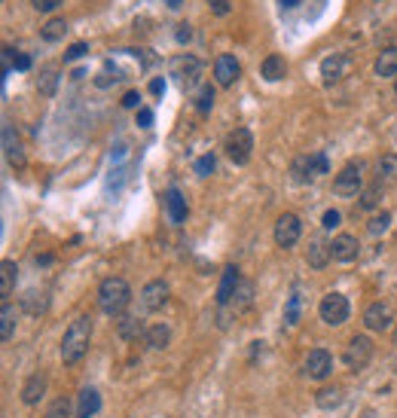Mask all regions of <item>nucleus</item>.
<instances>
[{"label": "nucleus", "mask_w": 397, "mask_h": 418, "mask_svg": "<svg viewBox=\"0 0 397 418\" xmlns=\"http://www.w3.org/2000/svg\"><path fill=\"white\" fill-rule=\"evenodd\" d=\"M89 342H92V317L89 315H80L71 321V327L65 330V339H61V360L67 367L80 363L89 351Z\"/></svg>", "instance_id": "1"}, {"label": "nucleus", "mask_w": 397, "mask_h": 418, "mask_svg": "<svg viewBox=\"0 0 397 418\" xmlns=\"http://www.w3.org/2000/svg\"><path fill=\"white\" fill-rule=\"evenodd\" d=\"M128 299H132V287H128L122 278H104L101 287H98V306H101V312L110 315V317L126 312Z\"/></svg>", "instance_id": "2"}, {"label": "nucleus", "mask_w": 397, "mask_h": 418, "mask_svg": "<svg viewBox=\"0 0 397 418\" xmlns=\"http://www.w3.org/2000/svg\"><path fill=\"white\" fill-rule=\"evenodd\" d=\"M226 156L235 162V165H248L251 159V150H254V135L248 128H233L226 135V144H223Z\"/></svg>", "instance_id": "3"}, {"label": "nucleus", "mask_w": 397, "mask_h": 418, "mask_svg": "<svg viewBox=\"0 0 397 418\" xmlns=\"http://www.w3.org/2000/svg\"><path fill=\"white\" fill-rule=\"evenodd\" d=\"M198 74H202V61L189 52H180V56L171 58V76L180 83L183 89H193L198 83Z\"/></svg>", "instance_id": "4"}, {"label": "nucleus", "mask_w": 397, "mask_h": 418, "mask_svg": "<svg viewBox=\"0 0 397 418\" xmlns=\"http://www.w3.org/2000/svg\"><path fill=\"white\" fill-rule=\"evenodd\" d=\"M318 312H321V321L324 324H330V327H339V324H346L348 321V299L342 296V293H327L324 299H321V306H318Z\"/></svg>", "instance_id": "5"}, {"label": "nucleus", "mask_w": 397, "mask_h": 418, "mask_svg": "<svg viewBox=\"0 0 397 418\" xmlns=\"http://www.w3.org/2000/svg\"><path fill=\"white\" fill-rule=\"evenodd\" d=\"M364 165L361 162H348L346 168H342L339 174H336V181H333V192L336 196H357L364 187Z\"/></svg>", "instance_id": "6"}, {"label": "nucleus", "mask_w": 397, "mask_h": 418, "mask_svg": "<svg viewBox=\"0 0 397 418\" xmlns=\"http://www.w3.org/2000/svg\"><path fill=\"white\" fill-rule=\"evenodd\" d=\"M300 235H303L300 217H296V214H281L278 223H275V244L287 251V247H294L296 242H300Z\"/></svg>", "instance_id": "7"}, {"label": "nucleus", "mask_w": 397, "mask_h": 418, "mask_svg": "<svg viewBox=\"0 0 397 418\" xmlns=\"http://www.w3.org/2000/svg\"><path fill=\"white\" fill-rule=\"evenodd\" d=\"M327 174V156L324 153H312V156H303L294 162V181L305 183V181H315V177Z\"/></svg>", "instance_id": "8"}, {"label": "nucleus", "mask_w": 397, "mask_h": 418, "mask_svg": "<svg viewBox=\"0 0 397 418\" xmlns=\"http://www.w3.org/2000/svg\"><path fill=\"white\" fill-rule=\"evenodd\" d=\"M370 358H373V342L366 336H355L351 342L346 345V367L348 369H364L366 363H370Z\"/></svg>", "instance_id": "9"}, {"label": "nucleus", "mask_w": 397, "mask_h": 418, "mask_svg": "<svg viewBox=\"0 0 397 418\" xmlns=\"http://www.w3.org/2000/svg\"><path fill=\"white\" fill-rule=\"evenodd\" d=\"M303 369H305V376H309V378H315V382H321V378L330 376V369H333V358L324 351V348H315V351H309V358H305Z\"/></svg>", "instance_id": "10"}, {"label": "nucleus", "mask_w": 397, "mask_h": 418, "mask_svg": "<svg viewBox=\"0 0 397 418\" xmlns=\"http://www.w3.org/2000/svg\"><path fill=\"white\" fill-rule=\"evenodd\" d=\"M242 76V65L235 61V56H220L214 61V80H217V86H233L235 80Z\"/></svg>", "instance_id": "11"}, {"label": "nucleus", "mask_w": 397, "mask_h": 418, "mask_svg": "<svg viewBox=\"0 0 397 418\" xmlns=\"http://www.w3.org/2000/svg\"><path fill=\"white\" fill-rule=\"evenodd\" d=\"M364 324L370 330H391V324H394V312H391V306L388 303H373L370 308L364 312Z\"/></svg>", "instance_id": "12"}, {"label": "nucleus", "mask_w": 397, "mask_h": 418, "mask_svg": "<svg viewBox=\"0 0 397 418\" xmlns=\"http://www.w3.org/2000/svg\"><path fill=\"white\" fill-rule=\"evenodd\" d=\"M168 284L162 281V278H159V281H150L147 287L141 290V306L147 308V312H159V308H162L165 303H168Z\"/></svg>", "instance_id": "13"}, {"label": "nucleus", "mask_w": 397, "mask_h": 418, "mask_svg": "<svg viewBox=\"0 0 397 418\" xmlns=\"http://www.w3.org/2000/svg\"><path fill=\"white\" fill-rule=\"evenodd\" d=\"M357 251H361V244H357L355 235H336L330 242V253L336 262H351L357 260Z\"/></svg>", "instance_id": "14"}, {"label": "nucleus", "mask_w": 397, "mask_h": 418, "mask_svg": "<svg viewBox=\"0 0 397 418\" xmlns=\"http://www.w3.org/2000/svg\"><path fill=\"white\" fill-rule=\"evenodd\" d=\"M242 284V275L235 266H226L223 269V278H220V287H217V306H229L235 296V290H239Z\"/></svg>", "instance_id": "15"}, {"label": "nucleus", "mask_w": 397, "mask_h": 418, "mask_svg": "<svg viewBox=\"0 0 397 418\" xmlns=\"http://www.w3.org/2000/svg\"><path fill=\"white\" fill-rule=\"evenodd\" d=\"M3 150H6V159H10L12 168H25V153H22L19 135H15V128L10 126V122L3 126Z\"/></svg>", "instance_id": "16"}, {"label": "nucleus", "mask_w": 397, "mask_h": 418, "mask_svg": "<svg viewBox=\"0 0 397 418\" xmlns=\"http://www.w3.org/2000/svg\"><path fill=\"white\" fill-rule=\"evenodd\" d=\"M165 208H168V217H171L174 226H180L187 220V199L180 196L178 187H168L165 190Z\"/></svg>", "instance_id": "17"}, {"label": "nucleus", "mask_w": 397, "mask_h": 418, "mask_svg": "<svg viewBox=\"0 0 397 418\" xmlns=\"http://www.w3.org/2000/svg\"><path fill=\"white\" fill-rule=\"evenodd\" d=\"M98 409H101V394L95 388H83L76 400V418H95Z\"/></svg>", "instance_id": "18"}, {"label": "nucleus", "mask_w": 397, "mask_h": 418, "mask_svg": "<svg viewBox=\"0 0 397 418\" xmlns=\"http://www.w3.org/2000/svg\"><path fill=\"white\" fill-rule=\"evenodd\" d=\"M305 260H309L312 269H324L327 260H333L330 244H327L324 238H312V242H309V251H305Z\"/></svg>", "instance_id": "19"}, {"label": "nucleus", "mask_w": 397, "mask_h": 418, "mask_svg": "<svg viewBox=\"0 0 397 418\" xmlns=\"http://www.w3.org/2000/svg\"><path fill=\"white\" fill-rule=\"evenodd\" d=\"M346 67H348L346 56H327L321 61V76H324V83H336V80H342Z\"/></svg>", "instance_id": "20"}, {"label": "nucleus", "mask_w": 397, "mask_h": 418, "mask_svg": "<svg viewBox=\"0 0 397 418\" xmlns=\"http://www.w3.org/2000/svg\"><path fill=\"white\" fill-rule=\"evenodd\" d=\"M373 71H376V76H397V46H388L379 52Z\"/></svg>", "instance_id": "21"}, {"label": "nucleus", "mask_w": 397, "mask_h": 418, "mask_svg": "<svg viewBox=\"0 0 397 418\" xmlns=\"http://www.w3.org/2000/svg\"><path fill=\"white\" fill-rule=\"evenodd\" d=\"M15 278H19V266H15L12 260H3V262H0V299L12 296Z\"/></svg>", "instance_id": "22"}, {"label": "nucleus", "mask_w": 397, "mask_h": 418, "mask_svg": "<svg viewBox=\"0 0 397 418\" xmlns=\"http://www.w3.org/2000/svg\"><path fill=\"white\" fill-rule=\"evenodd\" d=\"M376 177H379L382 187H385V183H397V153H385V156H379Z\"/></svg>", "instance_id": "23"}, {"label": "nucleus", "mask_w": 397, "mask_h": 418, "mask_svg": "<svg viewBox=\"0 0 397 418\" xmlns=\"http://www.w3.org/2000/svg\"><path fill=\"white\" fill-rule=\"evenodd\" d=\"M260 74H263V80H269V83L285 80V76H287V61L281 56H269L263 61V67H260Z\"/></svg>", "instance_id": "24"}, {"label": "nucleus", "mask_w": 397, "mask_h": 418, "mask_svg": "<svg viewBox=\"0 0 397 418\" xmlns=\"http://www.w3.org/2000/svg\"><path fill=\"white\" fill-rule=\"evenodd\" d=\"M43 391H46V376H43V373H34V376H31L28 382H25V388H22V400H25L28 406H34L37 400L43 397Z\"/></svg>", "instance_id": "25"}, {"label": "nucleus", "mask_w": 397, "mask_h": 418, "mask_svg": "<svg viewBox=\"0 0 397 418\" xmlns=\"http://www.w3.org/2000/svg\"><path fill=\"white\" fill-rule=\"evenodd\" d=\"M168 342H171V330H168L165 324H153V327L147 330V345L150 348L162 351V348H168Z\"/></svg>", "instance_id": "26"}, {"label": "nucleus", "mask_w": 397, "mask_h": 418, "mask_svg": "<svg viewBox=\"0 0 397 418\" xmlns=\"http://www.w3.org/2000/svg\"><path fill=\"white\" fill-rule=\"evenodd\" d=\"M12 333H15V308L3 299V312H0V339H3V342H10Z\"/></svg>", "instance_id": "27"}, {"label": "nucleus", "mask_w": 397, "mask_h": 418, "mask_svg": "<svg viewBox=\"0 0 397 418\" xmlns=\"http://www.w3.org/2000/svg\"><path fill=\"white\" fill-rule=\"evenodd\" d=\"M65 31H67V22L65 19H49L46 25L40 28V37L43 40H49V43H56V40H61L65 37Z\"/></svg>", "instance_id": "28"}, {"label": "nucleus", "mask_w": 397, "mask_h": 418, "mask_svg": "<svg viewBox=\"0 0 397 418\" xmlns=\"http://www.w3.org/2000/svg\"><path fill=\"white\" fill-rule=\"evenodd\" d=\"M119 80H122V71H119L117 65H113V61H107L104 71L95 76V86H98V89H107V86H113V83H119Z\"/></svg>", "instance_id": "29"}, {"label": "nucleus", "mask_w": 397, "mask_h": 418, "mask_svg": "<svg viewBox=\"0 0 397 418\" xmlns=\"http://www.w3.org/2000/svg\"><path fill=\"white\" fill-rule=\"evenodd\" d=\"M233 303H235V312H244V308L254 303V284H251V281H242L239 290H235V296H233Z\"/></svg>", "instance_id": "30"}, {"label": "nucleus", "mask_w": 397, "mask_h": 418, "mask_svg": "<svg viewBox=\"0 0 397 418\" xmlns=\"http://www.w3.org/2000/svg\"><path fill=\"white\" fill-rule=\"evenodd\" d=\"M300 303H303L300 293L294 290L287 296V303H285V324H287V327H296V324H300Z\"/></svg>", "instance_id": "31"}, {"label": "nucleus", "mask_w": 397, "mask_h": 418, "mask_svg": "<svg viewBox=\"0 0 397 418\" xmlns=\"http://www.w3.org/2000/svg\"><path fill=\"white\" fill-rule=\"evenodd\" d=\"M379 202H382V183H376V187H370V190H364L357 208H361V211H373V208H379Z\"/></svg>", "instance_id": "32"}, {"label": "nucleus", "mask_w": 397, "mask_h": 418, "mask_svg": "<svg viewBox=\"0 0 397 418\" xmlns=\"http://www.w3.org/2000/svg\"><path fill=\"white\" fill-rule=\"evenodd\" d=\"M315 400H318L321 409H333V406L342 403V391H339V388H324V391H318Z\"/></svg>", "instance_id": "33"}, {"label": "nucleus", "mask_w": 397, "mask_h": 418, "mask_svg": "<svg viewBox=\"0 0 397 418\" xmlns=\"http://www.w3.org/2000/svg\"><path fill=\"white\" fill-rule=\"evenodd\" d=\"M388 226H391V214H388V211L376 214L370 223H366V229H370V235H382V232H388Z\"/></svg>", "instance_id": "34"}, {"label": "nucleus", "mask_w": 397, "mask_h": 418, "mask_svg": "<svg viewBox=\"0 0 397 418\" xmlns=\"http://www.w3.org/2000/svg\"><path fill=\"white\" fill-rule=\"evenodd\" d=\"M211 107H214V89L202 86V89H198V98H196V110L198 113H211Z\"/></svg>", "instance_id": "35"}, {"label": "nucleus", "mask_w": 397, "mask_h": 418, "mask_svg": "<svg viewBox=\"0 0 397 418\" xmlns=\"http://www.w3.org/2000/svg\"><path fill=\"white\" fill-rule=\"evenodd\" d=\"M43 418H71V403H67L65 397L56 400V403L46 409V415H43Z\"/></svg>", "instance_id": "36"}, {"label": "nucleus", "mask_w": 397, "mask_h": 418, "mask_svg": "<svg viewBox=\"0 0 397 418\" xmlns=\"http://www.w3.org/2000/svg\"><path fill=\"white\" fill-rule=\"evenodd\" d=\"M137 333H141V324H137L135 317H122V321H119V336L122 339H135Z\"/></svg>", "instance_id": "37"}, {"label": "nucleus", "mask_w": 397, "mask_h": 418, "mask_svg": "<svg viewBox=\"0 0 397 418\" xmlns=\"http://www.w3.org/2000/svg\"><path fill=\"white\" fill-rule=\"evenodd\" d=\"M214 168H217V159H214L211 153H208V156H202V159H196V174L198 177H211Z\"/></svg>", "instance_id": "38"}, {"label": "nucleus", "mask_w": 397, "mask_h": 418, "mask_svg": "<svg viewBox=\"0 0 397 418\" xmlns=\"http://www.w3.org/2000/svg\"><path fill=\"white\" fill-rule=\"evenodd\" d=\"M339 220H342V214L330 208V211H324V217H321V226H324V229H336V226H339Z\"/></svg>", "instance_id": "39"}, {"label": "nucleus", "mask_w": 397, "mask_h": 418, "mask_svg": "<svg viewBox=\"0 0 397 418\" xmlns=\"http://www.w3.org/2000/svg\"><path fill=\"white\" fill-rule=\"evenodd\" d=\"M31 6H34L37 12H52L61 6V0H31Z\"/></svg>", "instance_id": "40"}, {"label": "nucleus", "mask_w": 397, "mask_h": 418, "mask_svg": "<svg viewBox=\"0 0 397 418\" xmlns=\"http://www.w3.org/2000/svg\"><path fill=\"white\" fill-rule=\"evenodd\" d=\"M86 52H89V46H86V43H74L71 49L65 52V61H76V58H83V56H86Z\"/></svg>", "instance_id": "41"}, {"label": "nucleus", "mask_w": 397, "mask_h": 418, "mask_svg": "<svg viewBox=\"0 0 397 418\" xmlns=\"http://www.w3.org/2000/svg\"><path fill=\"white\" fill-rule=\"evenodd\" d=\"M12 67L15 71H31V56H25V52H12Z\"/></svg>", "instance_id": "42"}, {"label": "nucleus", "mask_w": 397, "mask_h": 418, "mask_svg": "<svg viewBox=\"0 0 397 418\" xmlns=\"http://www.w3.org/2000/svg\"><path fill=\"white\" fill-rule=\"evenodd\" d=\"M137 126H141V128L153 126V110H150V107H137Z\"/></svg>", "instance_id": "43"}, {"label": "nucleus", "mask_w": 397, "mask_h": 418, "mask_svg": "<svg viewBox=\"0 0 397 418\" xmlns=\"http://www.w3.org/2000/svg\"><path fill=\"white\" fill-rule=\"evenodd\" d=\"M141 104V92H126V95H122V107H128V110H135V107Z\"/></svg>", "instance_id": "44"}, {"label": "nucleus", "mask_w": 397, "mask_h": 418, "mask_svg": "<svg viewBox=\"0 0 397 418\" xmlns=\"http://www.w3.org/2000/svg\"><path fill=\"white\" fill-rule=\"evenodd\" d=\"M208 6L217 15H229V0H208Z\"/></svg>", "instance_id": "45"}, {"label": "nucleus", "mask_w": 397, "mask_h": 418, "mask_svg": "<svg viewBox=\"0 0 397 418\" xmlns=\"http://www.w3.org/2000/svg\"><path fill=\"white\" fill-rule=\"evenodd\" d=\"M174 37H178V43H189L193 40V31H189V25H178V34Z\"/></svg>", "instance_id": "46"}, {"label": "nucleus", "mask_w": 397, "mask_h": 418, "mask_svg": "<svg viewBox=\"0 0 397 418\" xmlns=\"http://www.w3.org/2000/svg\"><path fill=\"white\" fill-rule=\"evenodd\" d=\"M150 92H153V95H165V80H162V76H156V80H150Z\"/></svg>", "instance_id": "47"}, {"label": "nucleus", "mask_w": 397, "mask_h": 418, "mask_svg": "<svg viewBox=\"0 0 397 418\" xmlns=\"http://www.w3.org/2000/svg\"><path fill=\"white\" fill-rule=\"evenodd\" d=\"M278 3H281V10H294V6L300 3V0H278Z\"/></svg>", "instance_id": "48"}, {"label": "nucleus", "mask_w": 397, "mask_h": 418, "mask_svg": "<svg viewBox=\"0 0 397 418\" xmlns=\"http://www.w3.org/2000/svg\"><path fill=\"white\" fill-rule=\"evenodd\" d=\"M168 6H171V10H178V6H180V0H168Z\"/></svg>", "instance_id": "49"}, {"label": "nucleus", "mask_w": 397, "mask_h": 418, "mask_svg": "<svg viewBox=\"0 0 397 418\" xmlns=\"http://www.w3.org/2000/svg\"><path fill=\"white\" fill-rule=\"evenodd\" d=\"M394 92H397V83H394Z\"/></svg>", "instance_id": "50"}]
</instances>
